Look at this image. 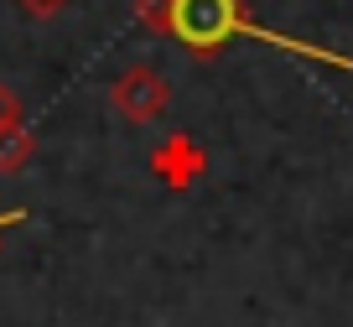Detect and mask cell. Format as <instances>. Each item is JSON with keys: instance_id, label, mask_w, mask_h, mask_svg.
I'll list each match as a JSON object with an SVG mask.
<instances>
[{"instance_id": "1", "label": "cell", "mask_w": 353, "mask_h": 327, "mask_svg": "<svg viewBox=\"0 0 353 327\" xmlns=\"http://www.w3.org/2000/svg\"><path fill=\"white\" fill-rule=\"evenodd\" d=\"M166 37L192 57H219L229 42H260V47H276L286 57H307V63L353 73L348 52H332L322 42H296L286 32H270V26H260L244 11V0H172V32Z\"/></svg>"}, {"instance_id": "2", "label": "cell", "mask_w": 353, "mask_h": 327, "mask_svg": "<svg viewBox=\"0 0 353 327\" xmlns=\"http://www.w3.org/2000/svg\"><path fill=\"white\" fill-rule=\"evenodd\" d=\"M166 99H172V88H166V78L156 73V68H125L120 78L110 83V109L120 115L125 125H151L156 115L166 109Z\"/></svg>"}, {"instance_id": "3", "label": "cell", "mask_w": 353, "mask_h": 327, "mask_svg": "<svg viewBox=\"0 0 353 327\" xmlns=\"http://www.w3.org/2000/svg\"><path fill=\"white\" fill-rule=\"evenodd\" d=\"M203 166H208V156H203V146L192 141V135H166L161 146L151 151V172L161 177L166 187H176V192H188L192 182L203 177Z\"/></svg>"}, {"instance_id": "4", "label": "cell", "mask_w": 353, "mask_h": 327, "mask_svg": "<svg viewBox=\"0 0 353 327\" xmlns=\"http://www.w3.org/2000/svg\"><path fill=\"white\" fill-rule=\"evenodd\" d=\"M32 156H37V135L26 130L21 120L0 130V177H11V172H26V166H32Z\"/></svg>"}, {"instance_id": "5", "label": "cell", "mask_w": 353, "mask_h": 327, "mask_svg": "<svg viewBox=\"0 0 353 327\" xmlns=\"http://www.w3.org/2000/svg\"><path fill=\"white\" fill-rule=\"evenodd\" d=\"M130 16L145 26V32H156V37H166V32H172V0H135V6H130Z\"/></svg>"}, {"instance_id": "6", "label": "cell", "mask_w": 353, "mask_h": 327, "mask_svg": "<svg viewBox=\"0 0 353 327\" xmlns=\"http://www.w3.org/2000/svg\"><path fill=\"white\" fill-rule=\"evenodd\" d=\"M16 120H21V94L0 78V130H6V125H16Z\"/></svg>"}, {"instance_id": "7", "label": "cell", "mask_w": 353, "mask_h": 327, "mask_svg": "<svg viewBox=\"0 0 353 327\" xmlns=\"http://www.w3.org/2000/svg\"><path fill=\"white\" fill-rule=\"evenodd\" d=\"M16 6H21L26 16H37V21H47V16H57L68 6V0H16Z\"/></svg>"}, {"instance_id": "8", "label": "cell", "mask_w": 353, "mask_h": 327, "mask_svg": "<svg viewBox=\"0 0 353 327\" xmlns=\"http://www.w3.org/2000/svg\"><path fill=\"white\" fill-rule=\"evenodd\" d=\"M21 224H26V208H6V213H0V239L11 229H21Z\"/></svg>"}]
</instances>
